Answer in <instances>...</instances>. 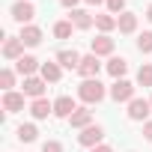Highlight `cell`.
<instances>
[{
  "mask_svg": "<svg viewBox=\"0 0 152 152\" xmlns=\"http://www.w3.org/2000/svg\"><path fill=\"white\" fill-rule=\"evenodd\" d=\"M78 96H81L87 104H99V102L104 99V87L99 84V78H90V81H84V84L78 87Z\"/></svg>",
  "mask_w": 152,
  "mask_h": 152,
  "instance_id": "cell-1",
  "label": "cell"
},
{
  "mask_svg": "<svg viewBox=\"0 0 152 152\" xmlns=\"http://www.w3.org/2000/svg\"><path fill=\"white\" fill-rule=\"evenodd\" d=\"M102 137H104V128H102V125H87V128L78 134V143L93 149V146H102Z\"/></svg>",
  "mask_w": 152,
  "mask_h": 152,
  "instance_id": "cell-2",
  "label": "cell"
},
{
  "mask_svg": "<svg viewBox=\"0 0 152 152\" xmlns=\"http://www.w3.org/2000/svg\"><path fill=\"white\" fill-rule=\"evenodd\" d=\"M110 99L113 102H131L134 99V84H128V81H116L113 87H110Z\"/></svg>",
  "mask_w": 152,
  "mask_h": 152,
  "instance_id": "cell-3",
  "label": "cell"
},
{
  "mask_svg": "<svg viewBox=\"0 0 152 152\" xmlns=\"http://www.w3.org/2000/svg\"><path fill=\"white\" fill-rule=\"evenodd\" d=\"M149 110H152V104H149L146 99H131V102H128V119H134V122L146 119Z\"/></svg>",
  "mask_w": 152,
  "mask_h": 152,
  "instance_id": "cell-4",
  "label": "cell"
},
{
  "mask_svg": "<svg viewBox=\"0 0 152 152\" xmlns=\"http://www.w3.org/2000/svg\"><path fill=\"white\" fill-rule=\"evenodd\" d=\"M99 69H102V63H99V57H96V54H87V57H81V66H78V72L84 75L87 81H90V78H99Z\"/></svg>",
  "mask_w": 152,
  "mask_h": 152,
  "instance_id": "cell-5",
  "label": "cell"
},
{
  "mask_svg": "<svg viewBox=\"0 0 152 152\" xmlns=\"http://www.w3.org/2000/svg\"><path fill=\"white\" fill-rule=\"evenodd\" d=\"M12 18H15V21H21V24L33 21V18H36L33 3H30V0H21V3H15V6H12Z\"/></svg>",
  "mask_w": 152,
  "mask_h": 152,
  "instance_id": "cell-6",
  "label": "cell"
},
{
  "mask_svg": "<svg viewBox=\"0 0 152 152\" xmlns=\"http://www.w3.org/2000/svg\"><path fill=\"white\" fill-rule=\"evenodd\" d=\"M78 110L75 107V102L69 99V96H60L57 102H54V116H63V119H72V113Z\"/></svg>",
  "mask_w": 152,
  "mask_h": 152,
  "instance_id": "cell-7",
  "label": "cell"
},
{
  "mask_svg": "<svg viewBox=\"0 0 152 152\" xmlns=\"http://www.w3.org/2000/svg\"><path fill=\"white\" fill-rule=\"evenodd\" d=\"M36 69H42L36 57H21V60H15V72L24 75V78H33V72H36Z\"/></svg>",
  "mask_w": 152,
  "mask_h": 152,
  "instance_id": "cell-8",
  "label": "cell"
},
{
  "mask_svg": "<svg viewBox=\"0 0 152 152\" xmlns=\"http://www.w3.org/2000/svg\"><path fill=\"white\" fill-rule=\"evenodd\" d=\"M45 78H24V96H33V99H42L45 93Z\"/></svg>",
  "mask_w": 152,
  "mask_h": 152,
  "instance_id": "cell-9",
  "label": "cell"
},
{
  "mask_svg": "<svg viewBox=\"0 0 152 152\" xmlns=\"http://www.w3.org/2000/svg\"><path fill=\"white\" fill-rule=\"evenodd\" d=\"M90 48H93V54H96V57L113 54V39H107V36H99V39H93V42H90Z\"/></svg>",
  "mask_w": 152,
  "mask_h": 152,
  "instance_id": "cell-10",
  "label": "cell"
},
{
  "mask_svg": "<svg viewBox=\"0 0 152 152\" xmlns=\"http://www.w3.org/2000/svg\"><path fill=\"white\" fill-rule=\"evenodd\" d=\"M21 51H24V42L21 39H6V45H3V57L6 60H21L24 57Z\"/></svg>",
  "mask_w": 152,
  "mask_h": 152,
  "instance_id": "cell-11",
  "label": "cell"
},
{
  "mask_svg": "<svg viewBox=\"0 0 152 152\" xmlns=\"http://www.w3.org/2000/svg\"><path fill=\"white\" fill-rule=\"evenodd\" d=\"M3 107H6V113H18L24 107V93H6L3 96Z\"/></svg>",
  "mask_w": 152,
  "mask_h": 152,
  "instance_id": "cell-12",
  "label": "cell"
},
{
  "mask_svg": "<svg viewBox=\"0 0 152 152\" xmlns=\"http://www.w3.org/2000/svg\"><path fill=\"white\" fill-rule=\"evenodd\" d=\"M75 128H87V125H93V110H87V107H78L72 113V119H69Z\"/></svg>",
  "mask_w": 152,
  "mask_h": 152,
  "instance_id": "cell-13",
  "label": "cell"
},
{
  "mask_svg": "<svg viewBox=\"0 0 152 152\" xmlns=\"http://www.w3.org/2000/svg\"><path fill=\"white\" fill-rule=\"evenodd\" d=\"M57 63L63 69H78L81 66V57H78V51H60L57 54Z\"/></svg>",
  "mask_w": 152,
  "mask_h": 152,
  "instance_id": "cell-14",
  "label": "cell"
},
{
  "mask_svg": "<svg viewBox=\"0 0 152 152\" xmlns=\"http://www.w3.org/2000/svg\"><path fill=\"white\" fill-rule=\"evenodd\" d=\"M116 27H119V33H134V30H137V15L122 12V15L116 18Z\"/></svg>",
  "mask_w": 152,
  "mask_h": 152,
  "instance_id": "cell-15",
  "label": "cell"
},
{
  "mask_svg": "<svg viewBox=\"0 0 152 152\" xmlns=\"http://www.w3.org/2000/svg\"><path fill=\"white\" fill-rule=\"evenodd\" d=\"M18 39H21L24 45H30V48H36V45L42 42V30H39V27H24Z\"/></svg>",
  "mask_w": 152,
  "mask_h": 152,
  "instance_id": "cell-16",
  "label": "cell"
},
{
  "mask_svg": "<svg viewBox=\"0 0 152 152\" xmlns=\"http://www.w3.org/2000/svg\"><path fill=\"white\" fill-rule=\"evenodd\" d=\"M30 113H33L36 119H45L48 113H54V104H51L48 99H36V102H33V107H30Z\"/></svg>",
  "mask_w": 152,
  "mask_h": 152,
  "instance_id": "cell-17",
  "label": "cell"
},
{
  "mask_svg": "<svg viewBox=\"0 0 152 152\" xmlns=\"http://www.w3.org/2000/svg\"><path fill=\"white\" fill-rule=\"evenodd\" d=\"M72 24L78 30H87V27H93V15L84 12V9H72Z\"/></svg>",
  "mask_w": 152,
  "mask_h": 152,
  "instance_id": "cell-18",
  "label": "cell"
},
{
  "mask_svg": "<svg viewBox=\"0 0 152 152\" xmlns=\"http://www.w3.org/2000/svg\"><path fill=\"white\" fill-rule=\"evenodd\" d=\"M107 72L113 75V78L119 81L122 75L128 72V60H122V57H110V63H107Z\"/></svg>",
  "mask_w": 152,
  "mask_h": 152,
  "instance_id": "cell-19",
  "label": "cell"
},
{
  "mask_svg": "<svg viewBox=\"0 0 152 152\" xmlns=\"http://www.w3.org/2000/svg\"><path fill=\"white\" fill-rule=\"evenodd\" d=\"M39 72H42V78L51 81V84H57V81H60V75H63V72H60V63H42Z\"/></svg>",
  "mask_w": 152,
  "mask_h": 152,
  "instance_id": "cell-20",
  "label": "cell"
},
{
  "mask_svg": "<svg viewBox=\"0 0 152 152\" xmlns=\"http://www.w3.org/2000/svg\"><path fill=\"white\" fill-rule=\"evenodd\" d=\"M36 134H39L36 125H18V140H21V143H33Z\"/></svg>",
  "mask_w": 152,
  "mask_h": 152,
  "instance_id": "cell-21",
  "label": "cell"
},
{
  "mask_svg": "<svg viewBox=\"0 0 152 152\" xmlns=\"http://www.w3.org/2000/svg\"><path fill=\"white\" fill-rule=\"evenodd\" d=\"M96 27L107 33V30H113V27H116V18H113V15H96Z\"/></svg>",
  "mask_w": 152,
  "mask_h": 152,
  "instance_id": "cell-22",
  "label": "cell"
},
{
  "mask_svg": "<svg viewBox=\"0 0 152 152\" xmlns=\"http://www.w3.org/2000/svg\"><path fill=\"white\" fill-rule=\"evenodd\" d=\"M54 36L57 39H69L72 36V21H57L54 24Z\"/></svg>",
  "mask_w": 152,
  "mask_h": 152,
  "instance_id": "cell-23",
  "label": "cell"
},
{
  "mask_svg": "<svg viewBox=\"0 0 152 152\" xmlns=\"http://www.w3.org/2000/svg\"><path fill=\"white\" fill-rule=\"evenodd\" d=\"M137 84H140V87H152V66H140V72H137Z\"/></svg>",
  "mask_w": 152,
  "mask_h": 152,
  "instance_id": "cell-24",
  "label": "cell"
},
{
  "mask_svg": "<svg viewBox=\"0 0 152 152\" xmlns=\"http://www.w3.org/2000/svg\"><path fill=\"white\" fill-rule=\"evenodd\" d=\"M0 84H3L6 93H12V87H15V75H12V69H3V72H0Z\"/></svg>",
  "mask_w": 152,
  "mask_h": 152,
  "instance_id": "cell-25",
  "label": "cell"
},
{
  "mask_svg": "<svg viewBox=\"0 0 152 152\" xmlns=\"http://www.w3.org/2000/svg\"><path fill=\"white\" fill-rule=\"evenodd\" d=\"M137 48H140L143 54H149V51H152V30H146V33L137 39Z\"/></svg>",
  "mask_w": 152,
  "mask_h": 152,
  "instance_id": "cell-26",
  "label": "cell"
},
{
  "mask_svg": "<svg viewBox=\"0 0 152 152\" xmlns=\"http://www.w3.org/2000/svg\"><path fill=\"white\" fill-rule=\"evenodd\" d=\"M42 152H63V146H60L57 140H45V146H42Z\"/></svg>",
  "mask_w": 152,
  "mask_h": 152,
  "instance_id": "cell-27",
  "label": "cell"
},
{
  "mask_svg": "<svg viewBox=\"0 0 152 152\" xmlns=\"http://www.w3.org/2000/svg\"><path fill=\"white\" fill-rule=\"evenodd\" d=\"M107 9L110 12H122L125 9V0H107Z\"/></svg>",
  "mask_w": 152,
  "mask_h": 152,
  "instance_id": "cell-28",
  "label": "cell"
},
{
  "mask_svg": "<svg viewBox=\"0 0 152 152\" xmlns=\"http://www.w3.org/2000/svg\"><path fill=\"white\" fill-rule=\"evenodd\" d=\"M143 137H146V140H152V119L143 125Z\"/></svg>",
  "mask_w": 152,
  "mask_h": 152,
  "instance_id": "cell-29",
  "label": "cell"
},
{
  "mask_svg": "<svg viewBox=\"0 0 152 152\" xmlns=\"http://www.w3.org/2000/svg\"><path fill=\"white\" fill-rule=\"evenodd\" d=\"M90 152H113V149H110V146H93Z\"/></svg>",
  "mask_w": 152,
  "mask_h": 152,
  "instance_id": "cell-30",
  "label": "cell"
},
{
  "mask_svg": "<svg viewBox=\"0 0 152 152\" xmlns=\"http://www.w3.org/2000/svg\"><path fill=\"white\" fill-rule=\"evenodd\" d=\"M60 3H63V6H69V9H72V6H75V3H78V0H60Z\"/></svg>",
  "mask_w": 152,
  "mask_h": 152,
  "instance_id": "cell-31",
  "label": "cell"
},
{
  "mask_svg": "<svg viewBox=\"0 0 152 152\" xmlns=\"http://www.w3.org/2000/svg\"><path fill=\"white\" fill-rule=\"evenodd\" d=\"M87 3L90 6H99V3H107V0H87Z\"/></svg>",
  "mask_w": 152,
  "mask_h": 152,
  "instance_id": "cell-32",
  "label": "cell"
},
{
  "mask_svg": "<svg viewBox=\"0 0 152 152\" xmlns=\"http://www.w3.org/2000/svg\"><path fill=\"white\" fill-rule=\"evenodd\" d=\"M146 18H149V21H152V3H149V9H146Z\"/></svg>",
  "mask_w": 152,
  "mask_h": 152,
  "instance_id": "cell-33",
  "label": "cell"
},
{
  "mask_svg": "<svg viewBox=\"0 0 152 152\" xmlns=\"http://www.w3.org/2000/svg\"><path fill=\"white\" fill-rule=\"evenodd\" d=\"M149 104H152V99H149Z\"/></svg>",
  "mask_w": 152,
  "mask_h": 152,
  "instance_id": "cell-34",
  "label": "cell"
}]
</instances>
